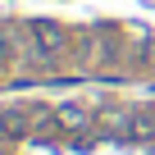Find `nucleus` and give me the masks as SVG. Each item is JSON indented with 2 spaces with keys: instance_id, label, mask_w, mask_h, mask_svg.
<instances>
[{
  "instance_id": "1",
  "label": "nucleus",
  "mask_w": 155,
  "mask_h": 155,
  "mask_svg": "<svg viewBox=\"0 0 155 155\" xmlns=\"http://www.w3.org/2000/svg\"><path fill=\"white\" fill-rule=\"evenodd\" d=\"M59 50H64V32H59L55 23H32V28H28V59L50 64Z\"/></svg>"
},
{
  "instance_id": "2",
  "label": "nucleus",
  "mask_w": 155,
  "mask_h": 155,
  "mask_svg": "<svg viewBox=\"0 0 155 155\" xmlns=\"http://www.w3.org/2000/svg\"><path fill=\"white\" fill-rule=\"evenodd\" d=\"M87 123H91V110L78 105V101H68V105L55 110V128H87Z\"/></svg>"
},
{
  "instance_id": "3",
  "label": "nucleus",
  "mask_w": 155,
  "mask_h": 155,
  "mask_svg": "<svg viewBox=\"0 0 155 155\" xmlns=\"http://www.w3.org/2000/svg\"><path fill=\"white\" fill-rule=\"evenodd\" d=\"M128 137H137V141H150V137H155V110H141V114H132V123H128Z\"/></svg>"
}]
</instances>
